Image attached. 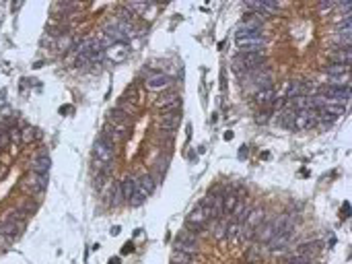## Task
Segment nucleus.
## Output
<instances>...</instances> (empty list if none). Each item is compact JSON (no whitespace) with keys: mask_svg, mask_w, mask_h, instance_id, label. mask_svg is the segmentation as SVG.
Instances as JSON below:
<instances>
[{"mask_svg":"<svg viewBox=\"0 0 352 264\" xmlns=\"http://www.w3.org/2000/svg\"><path fill=\"white\" fill-rule=\"evenodd\" d=\"M114 147H116V145H111V143L107 141V138H103V136L97 138V141H95V147H93L97 161L103 163V165H109L111 161H114Z\"/></svg>","mask_w":352,"mask_h":264,"instance_id":"f257e3e1","label":"nucleus"},{"mask_svg":"<svg viewBox=\"0 0 352 264\" xmlns=\"http://www.w3.org/2000/svg\"><path fill=\"white\" fill-rule=\"evenodd\" d=\"M23 186L29 192H33V194H44L46 188H48V176H41V174L31 172L29 176H25Z\"/></svg>","mask_w":352,"mask_h":264,"instance_id":"f03ea898","label":"nucleus"},{"mask_svg":"<svg viewBox=\"0 0 352 264\" xmlns=\"http://www.w3.org/2000/svg\"><path fill=\"white\" fill-rule=\"evenodd\" d=\"M146 89L148 91H163L167 87H171L173 85V79L169 77V75H163V73H150L146 77Z\"/></svg>","mask_w":352,"mask_h":264,"instance_id":"7ed1b4c3","label":"nucleus"},{"mask_svg":"<svg viewBox=\"0 0 352 264\" xmlns=\"http://www.w3.org/2000/svg\"><path fill=\"white\" fill-rule=\"evenodd\" d=\"M237 58L241 60V64L247 68V71H251V68H258V66H262L266 62V54L262 50H258V52H241Z\"/></svg>","mask_w":352,"mask_h":264,"instance_id":"20e7f679","label":"nucleus"},{"mask_svg":"<svg viewBox=\"0 0 352 264\" xmlns=\"http://www.w3.org/2000/svg\"><path fill=\"white\" fill-rule=\"evenodd\" d=\"M175 250H184V252L196 254V250H198V240H196V235H192L188 231L179 233L175 238Z\"/></svg>","mask_w":352,"mask_h":264,"instance_id":"39448f33","label":"nucleus"},{"mask_svg":"<svg viewBox=\"0 0 352 264\" xmlns=\"http://www.w3.org/2000/svg\"><path fill=\"white\" fill-rule=\"evenodd\" d=\"M317 126V118L315 112H297V118H294V128L299 130H311Z\"/></svg>","mask_w":352,"mask_h":264,"instance_id":"423d86ee","label":"nucleus"},{"mask_svg":"<svg viewBox=\"0 0 352 264\" xmlns=\"http://www.w3.org/2000/svg\"><path fill=\"white\" fill-rule=\"evenodd\" d=\"M128 122H130V116L122 112V109L114 107L107 112V124H111V126H120V128H128Z\"/></svg>","mask_w":352,"mask_h":264,"instance_id":"0eeeda50","label":"nucleus"},{"mask_svg":"<svg viewBox=\"0 0 352 264\" xmlns=\"http://www.w3.org/2000/svg\"><path fill=\"white\" fill-rule=\"evenodd\" d=\"M105 54H107V58H109V60L122 62V60L128 58L130 50H128V44H114V46H109V48L105 50Z\"/></svg>","mask_w":352,"mask_h":264,"instance_id":"6e6552de","label":"nucleus"},{"mask_svg":"<svg viewBox=\"0 0 352 264\" xmlns=\"http://www.w3.org/2000/svg\"><path fill=\"white\" fill-rule=\"evenodd\" d=\"M136 188H138V179H134L132 176H126L122 182H120V190H122V198H126V200H132V196H134V192H136Z\"/></svg>","mask_w":352,"mask_h":264,"instance_id":"1a4fd4ad","label":"nucleus"},{"mask_svg":"<svg viewBox=\"0 0 352 264\" xmlns=\"http://www.w3.org/2000/svg\"><path fill=\"white\" fill-rule=\"evenodd\" d=\"M266 44V37H243V39H237V46L245 50V52H258L262 46Z\"/></svg>","mask_w":352,"mask_h":264,"instance_id":"9d476101","label":"nucleus"},{"mask_svg":"<svg viewBox=\"0 0 352 264\" xmlns=\"http://www.w3.org/2000/svg\"><path fill=\"white\" fill-rule=\"evenodd\" d=\"M23 231V223L21 221H0V235H12L15 238L17 233Z\"/></svg>","mask_w":352,"mask_h":264,"instance_id":"9b49d317","label":"nucleus"},{"mask_svg":"<svg viewBox=\"0 0 352 264\" xmlns=\"http://www.w3.org/2000/svg\"><path fill=\"white\" fill-rule=\"evenodd\" d=\"M294 118H297V109L294 107H284L278 114V124L284 128H294Z\"/></svg>","mask_w":352,"mask_h":264,"instance_id":"f8f14e48","label":"nucleus"},{"mask_svg":"<svg viewBox=\"0 0 352 264\" xmlns=\"http://www.w3.org/2000/svg\"><path fill=\"white\" fill-rule=\"evenodd\" d=\"M50 168H52V159H50L48 155H39L37 159H33V161H31V170H33L35 174H41V176H48V172H50Z\"/></svg>","mask_w":352,"mask_h":264,"instance_id":"ddd939ff","label":"nucleus"},{"mask_svg":"<svg viewBox=\"0 0 352 264\" xmlns=\"http://www.w3.org/2000/svg\"><path fill=\"white\" fill-rule=\"evenodd\" d=\"M157 105L163 109V114H167V112H177L179 105H181V99H179L177 95H169V97H165V99H159Z\"/></svg>","mask_w":352,"mask_h":264,"instance_id":"4468645a","label":"nucleus"},{"mask_svg":"<svg viewBox=\"0 0 352 264\" xmlns=\"http://www.w3.org/2000/svg\"><path fill=\"white\" fill-rule=\"evenodd\" d=\"M321 242H305V244H301V246H297V254L299 256H307V258H311L313 254H317V252H321Z\"/></svg>","mask_w":352,"mask_h":264,"instance_id":"2eb2a0df","label":"nucleus"},{"mask_svg":"<svg viewBox=\"0 0 352 264\" xmlns=\"http://www.w3.org/2000/svg\"><path fill=\"white\" fill-rule=\"evenodd\" d=\"M179 122H181V112H179V109H177V112H167L161 118L163 128H167V130H175L179 126Z\"/></svg>","mask_w":352,"mask_h":264,"instance_id":"dca6fc26","label":"nucleus"},{"mask_svg":"<svg viewBox=\"0 0 352 264\" xmlns=\"http://www.w3.org/2000/svg\"><path fill=\"white\" fill-rule=\"evenodd\" d=\"M274 99H276L274 89H262L256 93V103H260V105H272Z\"/></svg>","mask_w":352,"mask_h":264,"instance_id":"f3484780","label":"nucleus"},{"mask_svg":"<svg viewBox=\"0 0 352 264\" xmlns=\"http://www.w3.org/2000/svg\"><path fill=\"white\" fill-rule=\"evenodd\" d=\"M171 260H173L175 264H192V262L196 260V254H192V252H184V250H173Z\"/></svg>","mask_w":352,"mask_h":264,"instance_id":"a211bd4d","label":"nucleus"},{"mask_svg":"<svg viewBox=\"0 0 352 264\" xmlns=\"http://www.w3.org/2000/svg\"><path fill=\"white\" fill-rule=\"evenodd\" d=\"M138 186H140V190H142V192L146 194V196H148V194H152L154 188H157V182H154V177H152V176L144 174L142 177L138 179Z\"/></svg>","mask_w":352,"mask_h":264,"instance_id":"6ab92c4d","label":"nucleus"},{"mask_svg":"<svg viewBox=\"0 0 352 264\" xmlns=\"http://www.w3.org/2000/svg\"><path fill=\"white\" fill-rule=\"evenodd\" d=\"M323 73L338 79V77H342V75H348V64H328L326 68H323Z\"/></svg>","mask_w":352,"mask_h":264,"instance_id":"aec40b11","label":"nucleus"},{"mask_svg":"<svg viewBox=\"0 0 352 264\" xmlns=\"http://www.w3.org/2000/svg\"><path fill=\"white\" fill-rule=\"evenodd\" d=\"M237 196L233 192H222V213H233L237 206Z\"/></svg>","mask_w":352,"mask_h":264,"instance_id":"412c9836","label":"nucleus"},{"mask_svg":"<svg viewBox=\"0 0 352 264\" xmlns=\"http://www.w3.org/2000/svg\"><path fill=\"white\" fill-rule=\"evenodd\" d=\"M262 219H264V208H253L251 211V215H247V227H251V229H256L260 223H262Z\"/></svg>","mask_w":352,"mask_h":264,"instance_id":"4be33fe9","label":"nucleus"},{"mask_svg":"<svg viewBox=\"0 0 352 264\" xmlns=\"http://www.w3.org/2000/svg\"><path fill=\"white\" fill-rule=\"evenodd\" d=\"M233 215H235V219H233V223H239L241 225L243 221L247 219V206L243 204V202H237V206H235V211H233Z\"/></svg>","mask_w":352,"mask_h":264,"instance_id":"5701e85b","label":"nucleus"},{"mask_svg":"<svg viewBox=\"0 0 352 264\" xmlns=\"http://www.w3.org/2000/svg\"><path fill=\"white\" fill-rule=\"evenodd\" d=\"M284 264H313V260H311V258H307V256H299V254H294V256L284 258Z\"/></svg>","mask_w":352,"mask_h":264,"instance_id":"b1692460","label":"nucleus"},{"mask_svg":"<svg viewBox=\"0 0 352 264\" xmlns=\"http://www.w3.org/2000/svg\"><path fill=\"white\" fill-rule=\"evenodd\" d=\"M212 235L216 240H222V238H227V223H224V221H220V223L216 225V229L212 231Z\"/></svg>","mask_w":352,"mask_h":264,"instance_id":"393cba45","label":"nucleus"},{"mask_svg":"<svg viewBox=\"0 0 352 264\" xmlns=\"http://www.w3.org/2000/svg\"><path fill=\"white\" fill-rule=\"evenodd\" d=\"M126 8H128L130 12H144L148 8V2H130V4H126Z\"/></svg>","mask_w":352,"mask_h":264,"instance_id":"a878e982","label":"nucleus"},{"mask_svg":"<svg viewBox=\"0 0 352 264\" xmlns=\"http://www.w3.org/2000/svg\"><path fill=\"white\" fill-rule=\"evenodd\" d=\"M33 138H35V130L29 128V126H27V128L21 132V141H23V143H31Z\"/></svg>","mask_w":352,"mask_h":264,"instance_id":"bb28decb","label":"nucleus"},{"mask_svg":"<svg viewBox=\"0 0 352 264\" xmlns=\"http://www.w3.org/2000/svg\"><path fill=\"white\" fill-rule=\"evenodd\" d=\"M8 138H10V141H19V138H21V130H19L17 126H12V128L8 130Z\"/></svg>","mask_w":352,"mask_h":264,"instance_id":"cd10ccee","label":"nucleus"},{"mask_svg":"<svg viewBox=\"0 0 352 264\" xmlns=\"http://www.w3.org/2000/svg\"><path fill=\"white\" fill-rule=\"evenodd\" d=\"M268 120H270V112H260L256 118L258 124H268Z\"/></svg>","mask_w":352,"mask_h":264,"instance_id":"c85d7f7f","label":"nucleus"},{"mask_svg":"<svg viewBox=\"0 0 352 264\" xmlns=\"http://www.w3.org/2000/svg\"><path fill=\"white\" fill-rule=\"evenodd\" d=\"M120 196H122V190H120V186H116V188H114V192H111V198H114V202H116V204L122 200Z\"/></svg>","mask_w":352,"mask_h":264,"instance_id":"c756f323","label":"nucleus"},{"mask_svg":"<svg viewBox=\"0 0 352 264\" xmlns=\"http://www.w3.org/2000/svg\"><path fill=\"white\" fill-rule=\"evenodd\" d=\"M334 8V2H323L321 4V10H332Z\"/></svg>","mask_w":352,"mask_h":264,"instance_id":"7c9ffc66","label":"nucleus"},{"mask_svg":"<svg viewBox=\"0 0 352 264\" xmlns=\"http://www.w3.org/2000/svg\"><path fill=\"white\" fill-rule=\"evenodd\" d=\"M132 248H134L132 244H126V246H124V254H128V252H130V250H132Z\"/></svg>","mask_w":352,"mask_h":264,"instance_id":"2f4dec72","label":"nucleus"},{"mask_svg":"<svg viewBox=\"0 0 352 264\" xmlns=\"http://www.w3.org/2000/svg\"><path fill=\"white\" fill-rule=\"evenodd\" d=\"M4 132H6V130H4V128H2V126H0V136H2V134H4Z\"/></svg>","mask_w":352,"mask_h":264,"instance_id":"473e14b6","label":"nucleus"},{"mask_svg":"<svg viewBox=\"0 0 352 264\" xmlns=\"http://www.w3.org/2000/svg\"><path fill=\"white\" fill-rule=\"evenodd\" d=\"M173 264H175V262H173Z\"/></svg>","mask_w":352,"mask_h":264,"instance_id":"72a5a7b5","label":"nucleus"}]
</instances>
